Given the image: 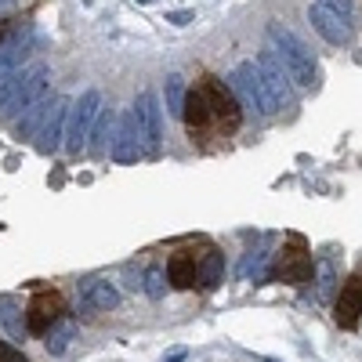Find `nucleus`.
I'll list each match as a JSON object with an SVG mask.
<instances>
[{"mask_svg": "<svg viewBox=\"0 0 362 362\" xmlns=\"http://www.w3.org/2000/svg\"><path fill=\"white\" fill-rule=\"evenodd\" d=\"M268 44H272V54L283 62V69H286V76H290L293 87H300V90H312L315 87V80H319L315 58H312V51L300 44L286 25L272 22L268 25Z\"/></svg>", "mask_w": 362, "mask_h": 362, "instance_id": "obj_1", "label": "nucleus"}, {"mask_svg": "<svg viewBox=\"0 0 362 362\" xmlns=\"http://www.w3.org/2000/svg\"><path fill=\"white\" fill-rule=\"evenodd\" d=\"M228 80H232V90L243 98V105H247L250 112L272 119V116L283 109V102L276 98V90H272V83H268L264 73L257 69V62H239Z\"/></svg>", "mask_w": 362, "mask_h": 362, "instance_id": "obj_2", "label": "nucleus"}, {"mask_svg": "<svg viewBox=\"0 0 362 362\" xmlns=\"http://www.w3.org/2000/svg\"><path fill=\"white\" fill-rule=\"evenodd\" d=\"M102 109V90L98 87H87L76 102H69V116H66V148L69 153H80L87 148V134H90V124Z\"/></svg>", "mask_w": 362, "mask_h": 362, "instance_id": "obj_3", "label": "nucleus"}, {"mask_svg": "<svg viewBox=\"0 0 362 362\" xmlns=\"http://www.w3.org/2000/svg\"><path fill=\"white\" fill-rule=\"evenodd\" d=\"M131 112H134V124H138L141 145L148 148V153H156L160 141H163V109L156 105V95H153V90H141Z\"/></svg>", "mask_w": 362, "mask_h": 362, "instance_id": "obj_4", "label": "nucleus"}, {"mask_svg": "<svg viewBox=\"0 0 362 362\" xmlns=\"http://www.w3.org/2000/svg\"><path fill=\"white\" fill-rule=\"evenodd\" d=\"M203 98H206V109H210V116H214L218 119V124L225 127V131H235L239 127V119H243V116H239V105H235V95H232V90L218 80V76H206L203 80Z\"/></svg>", "mask_w": 362, "mask_h": 362, "instance_id": "obj_5", "label": "nucleus"}, {"mask_svg": "<svg viewBox=\"0 0 362 362\" xmlns=\"http://www.w3.org/2000/svg\"><path fill=\"white\" fill-rule=\"evenodd\" d=\"M66 116H69V98H54L47 116H44V124H40V134H37V153L40 156H51L62 148L66 141Z\"/></svg>", "mask_w": 362, "mask_h": 362, "instance_id": "obj_6", "label": "nucleus"}, {"mask_svg": "<svg viewBox=\"0 0 362 362\" xmlns=\"http://www.w3.org/2000/svg\"><path fill=\"white\" fill-rule=\"evenodd\" d=\"M62 312H66V300L58 297V293H37L33 300H29V308H25V329L29 334H37V337H44L47 329L62 319Z\"/></svg>", "mask_w": 362, "mask_h": 362, "instance_id": "obj_7", "label": "nucleus"}, {"mask_svg": "<svg viewBox=\"0 0 362 362\" xmlns=\"http://www.w3.org/2000/svg\"><path fill=\"white\" fill-rule=\"evenodd\" d=\"M308 22L312 29L326 40V44H348L351 40V22L344 15H337L334 8H326V4H308Z\"/></svg>", "mask_w": 362, "mask_h": 362, "instance_id": "obj_8", "label": "nucleus"}, {"mask_svg": "<svg viewBox=\"0 0 362 362\" xmlns=\"http://www.w3.org/2000/svg\"><path fill=\"white\" fill-rule=\"evenodd\" d=\"M145 153V145H141V134H138V124H134V112H124L119 116V127H116V138H112V160L116 163H138Z\"/></svg>", "mask_w": 362, "mask_h": 362, "instance_id": "obj_9", "label": "nucleus"}, {"mask_svg": "<svg viewBox=\"0 0 362 362\" xmlns=\"http://www.w3.org/2000/svg\"><path fill=\"white\" fill-rule=\"evenodd\" d=\"M358 315H362V276H351L334 300V319L341 329H355Z\"/></svg>", "mask_w": 362, "mask_h": 362, "instance_id": "obj_10", "label": "nucleus"}, {"mask_svg": "<svg viewBox=\"0 0 362 362\" xmlns=\"http://www.w3.org/2000/svg\"><path fill=\"white\" fill-rule=\"evenodd\" d=\"M257 69L264 73V80L272 83V90H276V98L283 102V105H293V83H290V76H286V69H283V62L276 54H272V47L268 51H261L257 58Z\"/></svg>", "mask_w": 362, "mask_h": 362, "instance_id": "obj_11", "label": "nucleus"}, {"mask_svg": "<svg viewBox=\"0 0 362 362\" xmlns=\"http://www.w3.org/2000/svg\"><path fill=\"white\" fill-rule=\"evenodd\" d=\"M167 283L174 290H192L199 283V254L192 250H177L167 264Z\"/></svg>", "mask_w": 362, "mask_h": 362, "instance_id": "obj_12", "label": "nucleus"}, {"mask_svg": "<svg viewBox=\"0 0 362 362\" xmlns=\"http://www.w3.org/2000/svg\"><path fill=\"white\" fill-rule=\"evenodd\" d=\"M119 305V290L109 279H90L80 290V308L83 312H112Z\"/></svg>", "mask_w": 362, "mask_h": 362, "instance_id": "obj_13", "label": "nucleus"}, {"mask_svg": "<svg viewBox=\"0 0 362 362\" xmlns=\"http://www.w3.org/2000/svg\"><path fill=\"white\" fill-rule=\"evenodd\" d=\"M51 95H44V98H37L33 105H29L25 112H22V119L15 124V138L22 141V138H33L37 131H40V124H44V116H47V109H51Z\"/></svg>", "mask_w": 362, "mask_h": 362, "instance_id": "obj_14", "label": "nucleus"}, {"mask_svg": "<svg viewBox=\"0 0 362 362\" xmlns=\"http://www.w3.org/2000/svg\"><path fill=\"white\" fill-rule=\"evenodd\" d=\"M181 119L189 124V131H203V127L210 124V109H206L203 90H189V95H185V109H181Z\"/></svg>", "mask_w": 362, "mask_h": 362, "instance_id": "obj_15", "label": "nucleus"}, {"mask_svg": "<svg viewBox=\"0 0 362 362\" xmlns=\"http://www.w3.org/2000/svg\"><path fill=\"white\" fill-rule=\"evenodd\" d=\"M279 276L286 279V283H293V286H305V283H312V261L305 257V254H290V257H283V268H279Z\"/></svg>", "mask_w": 362, "mask_h": 362, "instance_id": "obj_16", "label": "nucleus"}, {"mask_svg": "<svg viewBox=\"0 0 362 362\" xmlns=\"http://www.w3.org/2000/svg\"><path fill=\"white\" fill-rule=\"evenodd\" d=\"M90 153H95V156H102L105 153V148H109V138H112V112L109 109H98V116H95V124H90Z\"/></svg>", "mask_w": 362, "mask_h": 362, "instance_id": "obj_17", "label": "nucleus"}, {"mask_svg": "<svg viewBox=\"0 0 362 362\" xmlns=\"http://www.w3.org/2000/svg\"><path fill=\"white\" fill-rule=\"evenodd\" d=\"M334 290H337V268H334V261L322 257V261H315V297L322 305H329Z\"/></svg>", "mask_w": 362, "mask_h": 362, "instance_id": "obj_18", "label": "nucleus"}, {"mask_svg": "<svg viewBox=\"0 0 362 362\" xmlns=\"http://www.w3.org/2000/svg\"><path fill=\"white\" fill-rule=\"evenodd\" d=\"M44 337H47V341H44L47 355H66V348H69L73 337H76V322H54Z\"/></svg>", "mask_w": 362, "mask_h": 362, "instance_id": "obj_19", "label": "nucleus"}, {"mask_svg": "<svg viewBox=\"0 0 362 362\" xmlns=\"http://www.w3.org/2000/svg\"><path fill=\"white\" fill-rule=\"evenodd\" d=\"M25 58H29V40L15 44V47H0V83H4L8 76H15V73H22Z\"/></svg>", "mask_w": 362, "mask_h": 362, "instance_id": "obj_20", "label": "nucleus"}, {"mask_svg": "<svg viewBox=\"0 0 362 362\" xmlns=\"http://www.w3.org/2000/svg\"><path fill=\"white\" fill-rule=\"evenodd\" d=\"M185 76L181 73H170L167 80H163V102H167V112L170 116H181V109H185Z\"/></svg>", "mask_w": 362, "mask_h": 362, "instance_id": "obj_21", "label": "nucleus"}, {"mask_svg": "<svg viewBox=\"0 0 362 362\" xmlns=\"http://www.w3.org/2000/svg\"><path fill=\"white\" fill-rule=\"evenodd\" d=\"M221 268H225L221 254H218V250H206V254H203V268H199V283H203L206 290L218 286V283H221Z\"/></svg>", "mask_w": 362, "mask_h": 362, "instance_id": "obj_22", "label": "nucleus"}, {"mask_svg": "<svg viewBox=\"0 0 362 362\" xmlns=\"http://www.w3.org/2000/svg\"><path fill=\"white\" fill-rule=\"evenodd\" d=\"M0 322H4V329L11 337H22L25 326H22V315H18V305L11 297H0Z\"/></svg>", "mask_w": 362, "mask_h": 362, "instance_id": "obj_23", "label": "nucleus"}, {"mask_svg": "<svg viewBox=\"0 0 362 362\" xmlns=\"http://www.w3.org/2000/svg\"><path fill=\"white\" fill-rule=\"evenodd\" d=\"M145 293L153 297V300H160V297L167 293V272H163V268L153 264V268L145 272Z\"/></svg>", "mask_w": 362, "mask_h": 362, "instance_id": "obj_24", "label": "nucleus"}, {"mask_svg": "<svg viewBox=\"0 0 362 362\" xmlns=\"http://www.w3.org/2000/svg\"><path fill=\"white\" fill-rule=\"evenodd\" d=\"M0 362H29L15 344H8V341H0Z\"/></svg>", "mask_w": 362, "mask_h": 362, "instance_id": "obj_25", "label": "nucleus"}, {"mask_svg": "<svg viewBox=\"0 0 362 362\" xmlns=\"http://www.w3.org/2000/svg\"><path fill=\"white\" fill-rule=\"evenodd\" d=\"M319 4L334 8V11H337V15H344V18H351V11H355V4H351V0H319Z\"/></svg>", "mask_w": 362, "mask_h": 362, "instance_id": "obj_26", "label": "nucleus"}, {"mask_svg": "<svg viewBox=\"0 0 362 362\" xmlns=\"http://www.w3.org/2000/svg\"><path fill=\"white\" fill-rule=\"evenodd\" d=\"M192 18H196L192 11H167V22H170V25H189Z\"/></svg>", "mask_w": 362, "mask_h": 362, "instance_id": "obj_27", "label": "nucleus"}, {"mask_svg": "<svg viewBox=\"0 0 362 362\" xmlns=\"http://www.w3.org/2000/svg\"><path fill=\"white\" fill-rule=\"evenodd\" d=\"M189 358V348H174L170 355H163V362H185Z\"/></svg>", "mask_w": 362, "mask_h": 362, "instance_id": "obj_28", "label": "nucleus"}, {"mask_svg": "<svg viewBox=\"0 0 362 362\" xmlns=\"http://www.w3.org/2000/svg\"><path fill=\"white\" fill-rule=\"evenodd\" d=\"M261 362H283V358H272V355H257Z\"/></svg>", "mask_w": 362, "mask_h": 362, "instance_id": "obj_29", "label": "nucleus"}, {"mask_svg": "<svg viewBox=\"0 0 362 362\" xmlns=\"http://www.w3.org/2000/svg\"><path fill=\"white\" fill-rule=\"evenodd\" d=\"M138 4H153V0H138Z\"/></svg>", "mask_w": 362, "mask_h": 362, "instance_id": "obj_30", "label": "nucleus"}, {"mask_svg": "<svg viewBox=\"0 0 362 362\" xmlns=\"http://www.w3.org/2000/svg\"><path fill=\"white\" fill-rule=\"evenodd\" d=\"M0 40H4V25H0Z\"/></svg>", "mask_w": 362, "mask_h": 362, "instance_id": "obj_31", "label": "nucleus"}]
</instances>
